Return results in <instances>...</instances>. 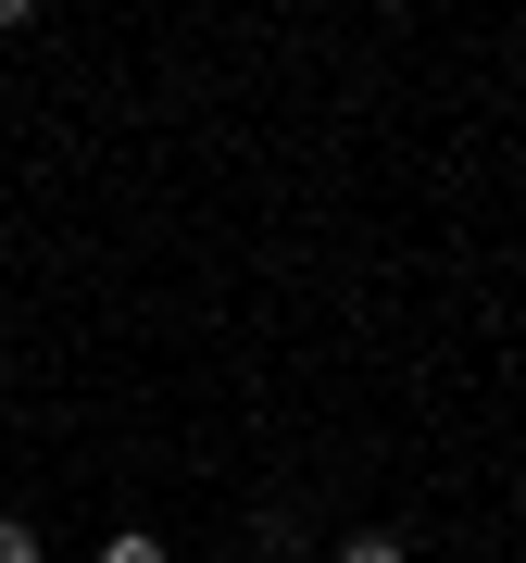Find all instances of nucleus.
I'll return each mask as SVG.
<instances>
[{"label":"nucleus","instance_id":"obj_1","mask_svg":"<svg viewBox=\"0 0 526 563\" xmlns=\"http://www.w3.org/2000/svg\"><path fill=\"white\" fill-rule=\"evenodd\" d=\"M339 563H414V551L388 539V526H351V539H339Z\"/></svg>","mask_w":526,"mask_h":563},{"label":"nucleus","instance_id":"obj_2","mask_svg":"<svg viewBox=\"0 0 526 563\" xmlns=\"http://www.w3.org/2000/svg\"><path fill=\"white\" fill-rule=\"evenodd\" d=\"M101 563H163V539H151V526H125V539H101Z\"/></svg>","mask_w":526,"mask_h":563},{"label":"nucleus","instance_id":"obj_3","mask_svg":"<svg viewBox=\"0 0 526 563\" xmlns=\"http://www.w3.org/2000/svg\"><path fill=\"white\" fill-rule=\"evenodd\" d=\"M0 563H39V526L25 514H0Z\"/></svg>","mask_w":526,"mask_h":563},{"label":"nucleus","instance_id":"obj_4","mask_svg":"<svg viewBox=\"0 0 526 563\" xmlns=\"http://www.w3.org/2000/svg\"><path fill=\"white\" fill-rule=\"evenodd\" d=\"M514 501H526V476H514Z\"/></svg>","mask_w":526,"mask_h":563}]
</instances>
